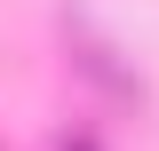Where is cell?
Instances as JSON below:
<instances>
[{
	"instance_id": "cell-1",
	"label": "cell",
	"mask_w": 159,
	"mask_h": 151,
	"mask_svg": "<svg viewBox=\"0 0 159 151\" xmlns=\"http://www.w3.org/2000/svg\"><path fill=\"white\" fill-rule=\"evenodd\" d=\"M56 151H96V135H64V143H56Z\"/></svg>"
}]
</instances>
